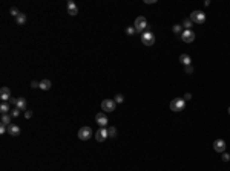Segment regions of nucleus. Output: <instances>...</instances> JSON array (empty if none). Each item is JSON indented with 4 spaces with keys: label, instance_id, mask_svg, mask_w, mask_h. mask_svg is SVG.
Wrapping results in <instances>:
<instances>
[{
    "label": "nucleus",
    "instance_id": "nucleus-13",
    "mask_svg": "<svg viewBox=\"0 0 230 171\" xmlns=\"http://www.w3.org/2000/svg\"><path fill=\"white\" fill-rule=\"evenodd\" d=\"M67 12H69V16H77L78 14V8H77V5L72 2V0L67 2Z\"/></svg>",
    "mask_w": 230,
    "mask_h": 171
},
{
    "label": "nucleus",
    "instance_id": "nucleus-21",
    "mask_svg": "<svg viewBox=\"0 0 230 171\" xmlns=\"http://www.w3.org/2000/svg\"><path fill=\"white\" fill-rule=\"evenodd\" d=\"M192 24H193V21H192L190 19H186V20L183 21V26H184L186 29H190V28H192Z\"/></svg>",
    "mask_w": 230,
    "mask_h": 171
},
{
    "label": "nucleus",
    "instance_id": "nucleus-31",
    "mask_svg": "<svg viewBox=\"0 0 230 171\" xmlns=\"http://www.w3.org/2000/svg\"><path fill=\"white\" fill-rule=\"evenodd\" d=\"M190 98H192V95H190V93H186L183 99H184V101H189V99H190Z\"/></svg>",
    "mask_w": 230,
    "mask_h": 171
},
{
    "label": "nucleus",
    "instance_id": "nucleus-15",
    "mask_svg": "<svg viewBox=\"0 0 230 171\" xmlns=\"http://www.w3.org/2000/svg\"><path fill=\"white\" fill-rule=\"evenodd\" d=\"M180 61H181V64H184V66H190V57H189L187 54H181L180 55Z\"/></svg>",
    "mask_w": 230,
    "mask_h": 171
},
{
    "label": "nucleus",
    "instance_id": "nucleus-8",
    "mask_svg": "<svg viewBox=\"0 0 230 171\" xmlns=\"http://www.w3.org/2000/svg\"><path fill=\"white\" fill-rule=\"evenodd\" d=\"M95 121H97V124H98L100 127H103V128L107 125V122H109V121H107V116L104 115V112H100V113L95 115Z\"/></svg>",
    "mask_w": 230,
    "mask_h": 171
},
{
    "label": "nucleus",
    "instance_id": "nucleus-1",
    "mask_svg": "<svg viewBox=\"0 0 230 171\" xmlns=\"http://www.w3.org/2000/svg\"><path fill=\"white\" fill-rule=\"evenodd\" d=\"M141 43L144 46H154V43H155V35H154V32H151V31L143 32L141 34Z\"/></svg>",
    "mask_w": 230,
    "mask_h": 171
},
{
    "label": "nucleus",
    "instance_id": "nucleus-17",
    "mask_svg": "<svg viewBox=\"0 0 230 171\" xmlns=\"http://www.w3.org/2000/svg\"><path fill=\"white\" fill-rule=\"evenodd\" d=\"M0 112H2L3 115H8L9 113V104L8 102H2V104H0Z\"/></svg>",
    "mask_w": 230,
    "mask_h": 171
},
{
    "label": "nucleus",
    "instance_id": "nucleus-3",
    "mask_svg": "<svg viewBox=\"0 0 230 171\" xmlns=\"http://www.w3.org/2000/svg\"><path fill=\"white\" fill-rule=\"evenodd\" d=\"M184 107H186V101L183 98H177L170 102V110H173V112H181V110H184Z\"/></svg>",
    "mask_w": 230,
    "mask_h": 171
},
{
    "label": "nucleus",
    "instance_id": "nucleus-23",
    "mask_svg": "<svg viewBox=\"0 0 230 171\" xmlns=\"http://www.w3.org/2000/svg\"><path fill=\"white\" fill-rule=\"evenodd\" d=\"M114 101H115L117 104H121V102H123V101H124V96H123V95H121V93H117V95L114 96Z\"/></svg>",
    "mask_w": 230,
    "mask_h": 171
},
{
    "label": "nucleus",
    "instance_id": "nucleus-28",
    "mask_svg": "<svg viewBox=\"0 0 230 171\" xmlns=\"http://www.w3.org/2000/svg\"><path fill=\"white\" fill-rule=\"evenodd\" d=\"M223 161H224V162H229V161H230V154L223 153Z\"/></svg>",
    "mask_w": 230,
    "mask_h": 171
},
{
    "label": "nucleus",
    "instance_id": "nucleus-4",
    "mask_svg": "<svg viewBox=\"0 0 230 171\" xmlns=\"http://www.w3.org/2000/svg\"><path fill=\"white\" fill-rule=\"evenodd\" d=\"M92 128L91 127H82L78 130V139L80 141H88V139H91L92 138Z\"/></svg>",
    "mask_w": 230,
    "mask_h": 171
},
{
    "label": "nucleus",
    "instance_id": "nucleus-22",
    "mask_svg": "<svg viewBox=\"0 0 230 171\" xmlns=\"http://www.w3.org/2000/svg\"><path fill=\"white\" fill-rule=\"evenodd\" d=\"M25 23H26V16L20 12V16L17 17V24H25Z\"/></svg>",
    "mask_w": 230,
    "mask_h": 171
},
{
    "label": "nucleus",
    "instance_id": "nucleus-33",
    "mask_svg": "<svg viewBox=\"0 0 230 171\" xmlns=\"http://www.w3.org/2000/svg\"><path fill=\"white\" fill-rule=\"evenodd\" d=\"M229 113H230V107H229Z\"/></svg>",
    "mask_w": 230,
    "mask_h": 171
},
{
    "label": "nucleus",
    "instance_id": "nucleus-20",
    "mask_svg": "<svg viewBox=\"0 0 230 171\" xmlns=\"http://www.w3.org/2000/svg\"><path fill=\"white\" fill-rule=\"evenodd\" d=\"M172 31H173L175 34H183V24H173Z\"/></svg>",
    "mask_w": 230,
    "mask_h": 171
},
{
    "label": "nucleus",
    "instance_id": "nucleus-29",
    "mask_svg": "<svg viewBox=\"0 0 230 171\" xmlns=\"http://www.w3.org/2000/svg\"><path fill=\"white\" fill-rule=\"evenodd\" d=\"M31 87H32V89H37V87L40 89V83H38V81H32V83H31Z\"/></svg>",
    "mask_w": 230,
    "mask_h": 171
},
{
    "label": "nucleus",
    "instance_id": "nucleus-11",
    "mask_svg": "<svg viewBox=\"0 0 230 171\" xmlns=\"http://www.w3.org/2000/svg\"><path fill=\"white\" fill-rule=\"evenodd\" d=\"M0 99H2L3 102L11 99V90L8 87H2V89H0Z\"/></svg>",
    "mask_w": 230,
    "mask_h": 171
},
{
    "label": "nucleus",
    "instance_id": "nucleus-25",
    "mask_svg": "<svg viewBox=\"0 0 230 171\" xmlns=\"http://www.w3.org/2000/svg\"><path fill=\"white\" fill-rule=\"evenodd\" d=\"M135 32H137V29H135V26H129V28L126 29V34H127V35H133Z\"/></svg>",
    "mask_w": 230,
    "mask_h": 171
},
{
    "label": "nucleus",
    "instance_id": "nucleus-14",
    "mask_svg": "<svg viewBox=\"0 0 230 171\" xmlns=\"http://www.w3.org/2000/svg\"><path fill=\"white\" fill-rule=\"evenodd\" d=\"M16 107H17V109H20V110H26V98L20 96V98L17 99V104H16Z\"/></svg>",
    "mask_w": 230,
    "mask_h": 171
},
{
    "label": "nucleus",
    "instance_id": "nucleus-18",
    "mask_svg": "<svg viewBox=\"0 0 230 171\" xmlns=\"http://www.w3.org/2000/svg\"><path fill=\"white\" fill-rule=\"evenodd\" d=\"M9 122H11V115H3L2 116V125H6L8 127V125H11Z\"/></svg>",
    "mask_w": 230,
    "mask_h": 171
},
{
    "label": "nucleus",
    "instance_id": "nucleus-12",
    "mask_svg": "<svg viewBox=\"0 0 230 171\" xmlns=\"http://www.w3.org/2000/svg\"><path fill=\"white\" fill-rule=\"evenodd\" d=\"M8 133H9L11 136H19V135H20V127H19L17 124L8 125Z\"/></svg>",
    "mask_w": 230,
    "mask_h": 171
},
{
    "label": "nucleus",
    "instance_id": "nucleus-7",
    "mask_svg": "<svg viewBox=\"0 0 230 171\" xmlns=\"http://www.w3.org/2000/svg\"><path fill=\"white\" fill-rule=\"evenodd\" d=\"M181 40H183L184 43H192V41L195 40V32H193L192 29H186V31H183V34H181Z\"/></svg>",
    "mask_w": 230,
    "mask_h": 171
},
{
    "label": "nucleus",
    "instance_id": "nucleus-5",
    "mask_svg": "<svg viewBox=\"0 0 230 171\" xmlns=\"http://www.w3.org/2000/svg\"><path fill=\"white\" fill-rule=\"evenodd\" d=\"M190 20L196 24H202L206 21V14L204 12H201V11H193L192 14H190Z\"/></svg>",
    "mask_w": 230,
    "mask_h": 171
},
{
    "label": "nucleus",
    "instance_id": "nucleus-9",
    "mask_svg": "<svg viewBox=\"0 0 230 171\" xmlns=\"http://www.w3.org/2000/svg\"><path fill=\"white\" fill-rule=\"evenodd\" d=\"M95 139H97L98 142H103V141H106V139H107V128H103V127H100V128L95 131Z\"/></svg>",
    "mask_w": 230,
    "mask_h": 171
},
{
    "label": "nucleus",
    "instance_id": "nucleus-32",
    "mask_svg": "<svg viewBox=\"0 0 230 171\" xmlns=\"http://www.w3.org/2000/svg\"><path fill=\"white\" fill-rule=\"evenodd\" d=\"M9 102H12V104H17V99H16V98H11V99H9Z\"/></svg>",
    "mask_w": 230,
    "mask_h": 171
},
{
    "label": "nucleus",
    "instance_id": "nucleus-27",
    "mask_svg": "<svg viewBox=\"0 0 230 171\" xmlns=\"http://www.w3.org/2000/svg\"><path fill=\"white\" fill-rule=\"evenodd\" d=\"M184 70H186V73H193V66H192V64H190V66H186Z\"/></svg>",
    "mask_w": 230,
    "mask_h": 171
},
{
    "label": "nucleus",
    "instance_id": "nucleus-10",
    "mask_svg": "<svg viewBox=\"0 0 230 171\" xmlns=\"http://www.w3.org/2000/svg\"><path fill=\"white\" fill-rule=\"evenodd\" d=\"M213 150H215L216 153H224V151H226V142H224L223 139H216V141L213 142Z\"/></svg>",
    "mask_w": 230,
    "mask_h": 171
},
{
    "label": "nucleus",
    "instance_id": "nucleus-2",
    "mask_svg": "<svg viewBox=\"0 0 230 171\" xmlns=\"http://www.w3.org/2000/svg\"><path fill=\"white\" fill-rule=\"evenodd\" d=\"M135 29H137V32H146V29H147V20L144 19V17H137L135 19Z\"/></svg>",
    "mask_w": 230,
    "mask_h": 171
},
{
    "label": "nucleus",
    "instance_id": "nucleus-26",
    "mask_svg": "<svg viewBox=\"0 0 230 171\" xmlns=\"http://www.w3.org/2000/svg\"><path fill=\"white\" fill-rule=\"evenodd\" d=\"M19 115H20V109H17V107H16L14 110H12V112H11V116H12V118H17Z\"/></svg>",
    "mask_w": 230,
    "mask_h": 171
},
{
    "label": "nucleus",
    "instance_id": "nucleus-30",
    "mask_svg": "<svg viewBox=\"0 0 230 171\" xmlns=\"http://www.w3.org/2000/svg\"><path fill=\"white\" fill-rule=\"evenodd\" d=\"M31 116H32V112H31V110H26V112H25V118H26V119H29Z\"/></svg>",
    "mask_w": 230,
    "mask_h": 171
},
{
    "label": "nucleus",
    "instance_id": "nucleus-19",
    "mask_svg": "<svg viewBox=\"0 0 230 171\" xmlns=\"http://www.w3.org/2000/svg\"><path fill=\"white\" fill-rule=\"evenodd\" d=\"M107 136H109V138H115L117 136V128L115 127H109V128H107Z\"/></svg>",
    "mask_w": 230,
    "mask_h": 171
},
{
    "label": "nucleus",
    "instance_id": "nucleus-6",
    "mask_svg": "<svg viewBox=\"0 0 230 171\" xmlns=\"http://www.w3.org/2000/svg\"><path fill=\"white\" fill-rule=\"evenodd\" d=\"M115 101L114 99H104L103 102H101V110L103 112H107V113H109V112H114L115 110Z\"/></svg>",
    "mask_w": 230,
    "mask_h": 171
},
{
    "label": "nucleus",
    "instance_id": "nucleus-24",
    "mask_svg": "<svg viewBox=\"0 0 230 171\" xmlns=\"http://www.w3.org/2000/svg\"><path fill=\"white\" fill-rule=\"evenodd\" d=\"M9 14H11V16H14V17L17 19V17L20 16V12H19V9H17L16 6H12V8L9 9Z\"/></svg>",
    "mask_w": 230,
    "mask_h": 171
},
{
    "label": "nucleus",
    "instance_id": "nucleus-16",
    "mask_svg": "<svg viewBox=\"0 0 230 171\" xmlns=\"http://www.w3.org/2000/svg\"><path fill=\"white\" fill-rule=\"evenodd\" d=\"M51 81L49 80H43V81H40V89H42V90H49L51 89Z\"/></svg>",
    "mask_w": 230,
    "mask_h": 171
}]
</instances>
